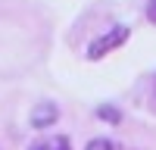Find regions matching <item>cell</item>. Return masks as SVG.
Listing matches in <instances>:
<instances>
[{
	"label": "cell",
	"mask_w": 156,
	"mask_h": 150,
	"mask_svg": "<svg viewBox=\"0 0 156 150\" xmlns=\"http://www.w3.org/2000/svg\"><path fill=\"white\" fill-rule=\"evenodd\" d=\"M128 25H112V28L106 31V34H100V38H94V41L87 44V50H84V56L94 62V59H103L106 53H112L115 47H122L125 41H128Z\"/></svg>",
	"instance_id": "cell-1"
},
{
	"label": "cell",
	"mask_w": 156,
	"mask_h": 150,
	"mask_svg": "<svg viewBox=\"0 0 156 150\" xmlns=\"http://www.w3.org/2000/svg\"><path fill=\"white\" fill-rule=\"evenodd\" d=\"M56 119H59V106L53 100H41V103H34L31 112H28V125L34 131H44L50 125H56Z\"/></svg>",
	"instance_id": "cell-2"
},
{
	"label": "cell",
	"mask_w": 156,
	"mask_h": 150,
	"mask_svg": "<svg viewBox=\"0 0 156 150\" xmlns=\"http://www.w3.org/2000/svg\"><path fill=\"white\" fill-rule=\"evenodd\" d=\"M28 150H72V141L66 134H50V138H44V141H34Z\"/></svg>",
	"instance_id": "cell-3"
},
{
	"label": "cell",
	"mask_w": 156,
	"mask_h": 150,
	"mask_svg": "<svg viewBox=\"0 0 156 150\" xmlns=\"http://www.w3.org/2000/svg\"><path fill=\"white\" fill-rule=\"evenodd\" d=\"M94 116H97L100 122H106V125H119V122H122V109L112 106V103H100V106L94 109Z\"/></svg>",
	"instance_id": "cell-4"
},
{
	"label": "cell",
	"mask_w": 156,
	"mask_h": 150,
	"mask_svg": "<svg viewBox=\"0 0 156 150\" xmlns=\"http://www.w3.org/2000/svg\"><path fill=\"white\" fill-rule=\"evenodd\" d=\"M84 150H119V144H115L112 138H90L84 144Z\"/></svg>",
	"instance_id": "cell-5"
},
{
	"label": "cell",
	"mask_w": 156,
	"mask_h": 150,
	"mask_svg": "<svg viewBox=\"0 0 156 150\" xmlns=\"http://www.w3.org/2000/svg\"><path fill=\"white\" fill-rule=\"evenodd\" d=\"M144 12H147V19L156 25V0H147V6H144Z\"/></svg>",
	"instance_id": "cell-6"
},
{
	"label": "cell",
	"mask_w": 156,
	"mask_h": 150,
	"mask_svg": "<svg viewBox=\"0 0 156 150\" xmlns=\"http://www.w3.org/2000/svg\"><path fill=\"white\" fill-rule=\"evenodd\" d=\"M153 94H156V78H153Z\"/></svg>",
	"instance_id": "cell-7"
}]
</instances>
